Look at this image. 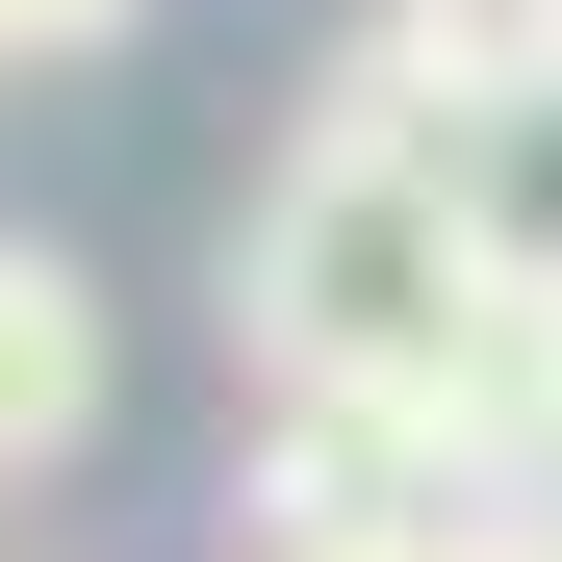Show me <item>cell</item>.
<instances>
[{
    "instance_id": "6da1fadb",
    "label": "cell",
    "mask_w": 562,
    "mask_h": 562,
    "mask_svg": "<svg viewBox=\"0 0 562 562\" xmlns=\"http://www.w3.org/2000/svg\"><path fill=\"white\" fill-rule=\"evenodd\" d=\"M537 231L409 128H281V179L231 205V384L281 435L409 460L435 512H486V358H512Z\"/></svg>"
},
{
    "instance_id": "7a4b0ae2",
    "label": "cell",
    "mask_w": 562,
    "mask_h": 562,
    "mask_svg": "<svg viewBox=\"0 0 562 562\" xmlns=\"http://www.w3.org/2000/svg\"><path fill=\"white\" fill-rule=\"evenodd\" d=\"M307 128H409V154H460L512 205V154L562 128V0H384V26L307 77Z\"/></svg>"
},
{
    "instance_id": "3957f363",
    "label": "cell",
    "mask_w": 562,
    "mask_h": 562,
    "mask_svg": "<svg viewBox=\"0 0 562 562\" xmlns=\"http://www.w3.org/2000/svg\"><path fill=\"white\" fill-rule=\"evenodd\" d=\"M77 435H103V281L52 231H0V486H52Z\"/></svg>"
},
{
    "instance_id": "277c9868",
    "label": "cell",
    "mask_w": 562,
    "mask_h": 562,
    "mask_svg": "<svg viewBox=\"0 0 562 562\" xmlns=\"http://www.w3.org/2000/svg\"><path fill=\"white\" fill-rule=\"evenodd\" d=\"M103 26H154V0H0V52H103Z\"/></svg>"
}]
</instances>
